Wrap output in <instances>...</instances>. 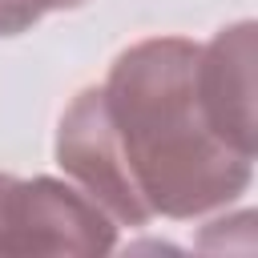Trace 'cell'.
Wrapping results in <instances>:
<instances>
[{
    "label": "cell",
    "instance_id": "cell-5",
    "mask_svg": "<svg viewBox=\"0 0 258 258\" xmlns=\"http://www.w3.org/2000/svg\"><path fill=\"white\" fill-rule=\"evenodd\" d=\"M12 173H0V230H4V210H8V189H12Z\"/></svg>",
    "mask_w": 258,
    "mask_h": 258
},
{
    "label": "cell",
    "instance_id": "cell-6",
    "mask_svg": "<svg viewBox=\"0 0 258 258\" xmlns=\"http://www.w3.org/2000/svg\"><path fill=\"white\" fill-rule=\"evenodd\" d=\"M44 12H64V8H81V4H89V0H36Z\"/></svg>",
    "mask_w": 258,
    "mask_h": 258
},
{
    "label": "cell",
    "instance_id": "cell-2",
    "mask_svg": "<svg viewBox=\"0 0 258 258\" xmlns=\"http://www.w3.org/2000/svg\"><path fill=\"white\" fill-rule=\"evenodd\" d=\"M117 222L81 189L56 177H16L8 189L0 254H109Z\"/></svg>",
    "mask_w": 258,
    "mask_h": 258
},
{
    "label": "cell",
    "instance_id": "cell-1",
    "mask_svg": "<svg viewBox=\"0 0 258 258\" xmlns=\"http://www.w3.org/2000/svg\"><path fill=\"white\" fill-rule=\"evenodd\" d=\"M198 48L185 36L137 40L60 113L56 161L117 226L189 222L230 206L254 181V157L206 113Z\"/></svg>",
    "mask_w": 258,
    "mask_h": 258
},
{
    "label": "cell",
    "instance_id": "cell-3",
    "mask_svg": "<svg viewBox=\"0 0 258 258\" xmlns=\"http://www.w3.org/2000/svg\"><path fill=\"white\" fill-rule=\"evenodd\" d=\"M198 89L218 133L254 157V20H238L198 48Z\"/></svg>",
    "mask_w": 258,
    "mask_h": 258
},
{
    "label": "cell",
    "instance_id": "cell-4",
    "mask_svg": "<svg viewBox=\"0 0 258 258\" xmlns=\"http://www.w3.org/2000/svg\"><path fill=\"white\" fill-rule=\"evenodd\" d=\"M40 16H44V8L36 0H0V36H20Z\"/></svg>",
    "mask_w": 258,
    "mask_h": 258
}]
</instances>
